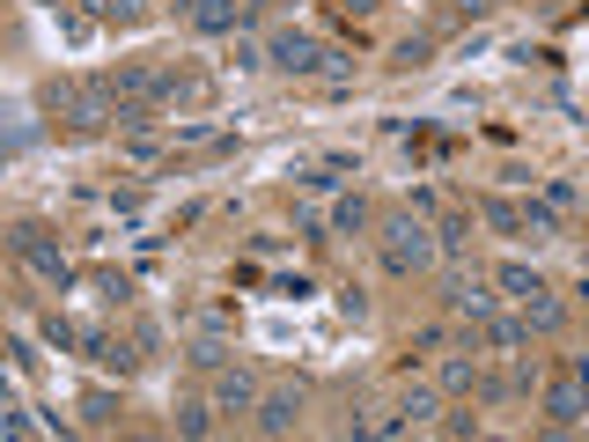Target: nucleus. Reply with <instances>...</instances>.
<instances>
[{"mask_svg": "<svg viewBox=\"0 0 589 442\" xmlns=\"http://www.w3.org/2000/svg\"><path fill=\"white\" fill-rule=\"evenodd\" d=\"M376 258H383V273H391V281H420L434 258H442L434 221L420 214V207H391V214L376 221Z\"/></svg>", "mask_w": 589, "mask_h": 442, "instance_id": "nucleus-1", "label": "nucleus"}, {"mask_svg": "<svg viewBox=\"0 0 589 442\" xmlns=\"http://www.w3.org/2000/svg\"><path fill=\"white\" fill-rule=\"evenodd\" d=\"M45 111H52V126H66L74 140H89V133H103L111 119H119V103H111V89H103V74L82 82V89H74V82H52V89H45Z\"/></svg>", "mask_w": 589, "mask_h": 442, "instance_id": "nucleus-2", "label": "nucleus"}, {"mask_svg": "<svg viewBox=\"0 0 589 442\" xmlns=\"http://www.w3.org/2000/svg\"><path fill=\"white\" fill-rule=\"evenodd\" d=\"M8 244H15V258L30 266L37 281H52V287H66V281H74V266H66L60 236H52L45 221H15V229H8Z\"/></svg>", "mask_w": 589, "mask_h": 442, "instance_id": "nucleus-3", "label": "nucleus"}, {"mask_svg": "<svg viewBox=\"0 0 589 442\" xmlns=\"http://www.w3.org/2000/svg\"><path fill=\"white\" fill-rule=\"evenodd\" d=\"M538 413H545V428H553V435H575V428L589 420V383L575 377V369H560V383L538 398Z\"/></svg>", "mask_w": 589, "mask_h": 442, "instance_id": "nucleus-4", "label": "nucleus"}, {"mask_svg": "<svg viewBox=\"0 0 589 442\" xmlns=\"http://www.w3.org/2000/svg\"><path fill=\"white\" fill-rule=\"evenodd\" d=\"M295 420H303V383H273V391L258 398V413H250L258 435H295Z\"/></svg>", "mask_w": 589, "mask_h": 442, "instance_id": "nucleus-5", "label": "nucleus"}, {"mask_svg": "<svg viewBox=\"0 0 589 442\" xmlns=\"http://www.w3.org/2000/svg\"><path fill=\"white\" fill-rule=\"evenodd\" d=\"M266 66H280V74H324V45L303 37V30H280L266 45Z\"/></svg>", "mask_w": 589, "mask_h": 442, "instance_id": "nucleus-6", "label": "nucleus"}, {"mask_svg": "<svg viewBox=\"0 0 589 442\" xmlns=\"http://www.w3.org/2000/svg\"><path fill=\"white\" fill-rule=\"evenodd\" d=\"M442 310L479 324V317L494 310V295H487V281H479V273H442Z\"/></svg>", "mask_w": 589, "mask_h": 442, "instance_id": "nucleus-7", "label": "nucleus"}, {"mask_svg": "<svg viewBox=\"0 0 589 442\" xmlns=\"http://www.w3.org/2000/svg\"><path fill=\"white\" fill-rule=\"evenodd\" d=\"M258 377L250 369H221V383H214V413H258Z\"/></svg>", "mask_w": 589, "mask_h": 442, "instance_id": "nucleus-8", "label": "nucleus"}, {"mask_svg": "<svg viewBox=\"0 0 589 442\" xmlns=\"http://www.w3.org/2000/svg\"><path fill=\"white\" fill-rule=\"evenodd\" d=\"M244 15H250V0H192V23H199L207 37L244 30Z\"/></svg>", "mask_w": 589, "mask_h": 442, "instance_id": "nucleus-9", "label": "nucleus"}, {"mask_svg": "<svg viewBox=\"0 0 589 442\" xmlns=\"http://www.w3.org/2000/svg\"><path fill=\"white\" fill-rule=\"evenodd\" d=\"M479 332H487V347H494V354H516V347H524V340H530V324H524V310H516V317H501V310H487V317H479Z\"/></svg>", "mask_w": 589, "mask_h": 442, "instance_id": "nucleus-10", "label": "nucleus"}, {"mask_svg": "<svg viewBox=\"0 0 589 442\" xmlns=\"http://www.w3.org/2000/svg\"><path fill=\"white\" fill-rule=\"evenodd\" d=\"M516 310H524V324H530V332H560V324H567V303H560L553 287H538V295H524Z\"/></svg>", "mask_w": 589, "mask_h": 442, "instance_id": "nucleus-11", "label": "nucleus"}, {"mask_svg": "<svg viewBox=\"0 0 589 442\" xmlns=\"http://www.w3.org/2000/svg\"><path fill=\"white\" fill-rule=\"evenodd\" d=\"M82 347H89V361H96V369H119V377L133 369V361H140V354L125 347V340H111V332H82Z\"/></svg>", "mask_w": 589, "mask_h": 442, "instance_id": "nucleus-12", "label": "nucleus"}, {"mask_svg": "<svg viewBox=\"0 0 589 442\" xmlns=\"http://www.w3.org/2000/svg\"><path fill=\"white\" fill-rule=\"evenodd\" d=\"M398 413H405V428H434L442 420V391H428V383H413L398 398Z\"/></svg>", "mask_w": 589, "mask_h": 442, "instance_id": "nucleus-13", "label": "nucleus"}, {"mask_svg": "<svg viewBox=\"0 0 589 442\" xmlns=\"http://www.w3.org/2000/svg\"><path fill=\"white\" fill-rule=\"evenodd\" d=\"M442 391H450V398H465V391H479V354H450V361H442Z\"/></svg>", "mask_w": 589, "mask_h": 442, "instance_id": "nucleus-14", "label": "nucleus"}, {"mask_svg": "<svg viewBox=\"0 0 589 442\" xmlns=\"http://www.w3.org/2000/svg\"><path fill=\"white\" fill-rule=\"evenodd\" d=\"M332 229H340V236H369V229H376L369 199H361V192H346L340 207H332Z\"/></svg>", "mask_w": 589, "mask_h": 442, "instance_id": "nucleus-15", "label": "nucleus"}, {"mask_svg": "<svg viewBox=\"0 0 589 442\" xmlns=\"http://www.w3.org/2000/svg\"><path fill=\"white\" fill-rule=\"evenodd\" d=\"M170 428H177V435H214V406H207V398H177Z\"/></svg>", "mask_w": 589, "mask_h": 442, "instance_id": "nucleus-16", "label": "nucleus"}, {"mask_svg": "<svg viewBox=\"0 0 589 442\" xmlns=\"http://www.w3.org/2000/svg\"><path fill=\"white\" fill-rule=\"evenodd\" d=\"M479 221H487L494 236H524V207H516V199H479Z\"/></svg>", "mask_w": 589, "mask_h": 442, "instance_id": "nucleus-17", "label": "nucleus"}, {"mask_svg": "<svg viewBox=\"0 0 589 442\" xmlns=\"http://www.w3.org/2000/svg\"><path fill=\"white\" fill-rule=\"evenodd\" d=\"M434 244H442V258L471 251V214H434Z\"/></svg>", "mask_w": 589, "mask_h": 442, "instance_id": "nucleus-18", "label": "nucleus"}, {"mask_svg": "<svg viewBox=\"0 0 589 442\" xmlns=\"http://www.w3.org/2000/svg\"><path fill=\"white\" fill-rule=\"evenodd\" d=\"M524 236H530V244H553V236H560V207H553V199H530V207H524Z\"/></svg>", "mask_w": 589, "mask_h": 442, "instance_id": "nucleus-19", "label": "nucleus"}, {"mask_svg": "<svg viewBox=\"0 0 589 442\" xmlns=\"http://www.w3.org/2000/svg\"><path fill=\"white\" fill-rule=\"evenodd\" d=\"M494 287H501V295H508V303H524V295H538V287H545V281H538L530 266H516V258H508V266H494Z\"/></svg>", "mask_w": 589, "mask_h": 442, "instance_id": "nucleus-20", "label": "nucleus"}, {"mask_svg": "<svg viewBox=\"0 0 589 442\" xmlns=\"http://www.w3.org/2000/svg\"><path fill=\"white\" fill-rule=\"evenodd\" d=\"M185 361H192V369H214V377H221V369H229V340H221V332H199V340L185 347Z\"/></svg>", "mask_w": 589, "mask_h": 442, "instance_id": "nucleus-21", "label": "nucleus"}, {"mask_svg": "<svg viewBox=\"0 0 589 442\" xmlns=\"http://www.w3.org/2000/svg\"><path fill=\"white\" fill-rule=\"evenodd\" d=\"M74 406H82V420H89V428H119V398H111V391H82Z\"/></svg>", "mask_w": 589, "mask_h": 442, "instance_id": "nucleus-22", "label": "nucleus"}, {"mask_svg": "<svg viewBox=\"0 0 589 442\" xmlns=\"http://www.w3.org/2000/svg\"><path fill=\"white\" fill-rule=\"evenodd\" d=\"M96 23H140V0H89Z\"/></svg>", "mask_w": 589, "mask_h": 442, "instance_id": "nucleus-23", "label": "nucleus"}, {"mask_svg": "<svg viewBox=\"0 0 589 442\" xmlns=\"http://www.w3.org/2000/svg\"><path fill=\"white\" fill-rule=\"evenodd\" d=\"M391 60H398L405 74H413V66H428V60H434V45H428V37H405V45L391 52Z\"/></svg>", "mask_w": 589, "mask_h": 442, "instance_id": "nucleus-24", "label": "nucleus"}, {"mask_svg": "<svg viewBox=\"0 0 589 442\" xmlns=\"http://www.w3.org/2000/svg\"><path fill=\"white\" fill-rule=\"evenodd\" d=\"M434 435H479V413H442Z\"/></svg>", "mask_w": 589, "mask_h": 442, "instance_id": "nucleus-25", "label": "nucleus"}, {"mask_svg": "<svg viewBox=\"0 0 589 442\" xmlns=\"http://www.w3.org/2000/svg\"><path fill=\"white\" fill-rule=\"evenodd\" d=\"M45 340H52V347H82V332H74L66 317H45Z\"/></svg>", "mask_w": 589, "mask_h": 442, "instance_id": "nucleus-26", "label": "nucleus"}, {"mask_svg": "<svg viewBox=\"0 0 589 442\" xmlns=\"http://www.w3.org/2000/svg\"><path fill=\"white\" fill-rule=\"evenodd\" d=\"M487 8H494V0H450V15H457V23H479Z\"/></svg>", "mask_w": 589, "mask_h": 442, "instance_id": "nucleus-27", "label": "nucleus"}, {"mask_svg": "<svg viewBox=\"0 0 589 442\" xmlns=\"http://www.w3.org/2000/svg\"><path fill=\"white\" fill-rule=\"evenodd\" d=\"M346 15H376V0H340Z\"/></svg>", "mask_w": 589, "mask_h": 442, "instance_id": "nucleus-28", "label": "nucleus"}, {"mask_svg": "<svg viewBox=\"0 0 589 442\" xmlns=\"http://www.w3.org/2000/svg\"><path fill=\"white\" fill-rule=\"evenodd\" d=\"M273 8H280V0H250V15H273Z\"/></svg>", "mask_w": 589, "mask_h": 442, "instance_id": "nucleus-29", "label": "nucleus"}, {"mask_svg": "<svg viewBox=\"0 0 589 442\" xmlns=\"http://www.w3.org/2000/svg\"><path fill=\"white\" fill-rule=\"evenodd\" d=\"M582 303H589V281H582Z\"/></svg>", "mask_w": 589, "mask_h": 442, "instance_id": "nucleus-30", "label": "nucleus"}, {"mask_svg": "<svg viewBox=\"0 0 589 442\" xmlns=\"http://www.w3.org/2000/svg\"><path fill=\"white\" fill-rule=\"evenodd\" d=\"M45 8H60V0H45Z\"/></svg>", "mask_w": 589, "mask_h": 442, "instance_id": "nucleus-31", "label": "nucleus"}]
</instances>
